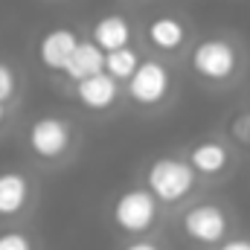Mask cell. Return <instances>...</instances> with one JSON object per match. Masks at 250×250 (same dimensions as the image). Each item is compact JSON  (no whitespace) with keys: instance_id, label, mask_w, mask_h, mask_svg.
Masks as SVG:
<instances>
[{"instance_id":"obj_1","label":"cell","mask_w":250,"mask_h":250,"mask_svg":"<svg viewBox=\"0 0 250 250\" xmlns=\"http://www.w3.org/2000/svg\"><path fill=\"white\" fill-rule=\"evenodd\" d=\"M148 192L163 204H178L195 187V169L181 157H157L146 175Z\"/></svg>"},{"instance_id":"obj_2","label":"cell","mask_w":250,"mask_h":250,"mask_svg":"<svg viewBox=\"0 0 250 250\" xmlns=\"http://www.w3.org/2000/svg\"><path fill=\"white\" fill-rule=\"evenodd\" d=\"M189 64L201 79L224 82L239 70V53L224 38H204L201 44H195V50L189 56Z\"/></svg>"},{"instance_id":"obj_3","label":"cell","mask_w":250,"mask_h":250,"mask_svg":"<svg viewBox=\"0 0 250 250\" xmlns=\"http://www.w3.org/2000/svg\"><path fill=\"white\" fill-rule=\"evenodd\" d=\"M114 221L125 233H146L157 221V198L148 189H128L114 204Z\"/></svg>"},{"instance_id":"obj_4","label":"cell","mask_w":250,"mask_h":250,"mask_svg":"<svg viewBox=\"0 0 250 250\" xmlns=\"http://www.w3.org/2000/svg\"><path fill=\"white\" fill-rule=\"evenodd\" d=\"M184 233L201 245L224 242L227 236V212L218 204H195L184 212Z\"/></svg>"},{"instance_id":"obj_5","label":"cell","mask_w":250,"mask_h":250,"mask_svg":"<svg viewBox=\"0 0 250 250\" xmlns=\"http://www.w3.org/2000/svg\"><path fill=\"white\" fill-rule=\"evenodd\" d=\"M70 125L64 123L62 117H41L29 125V134H26V143L29 148L44 157V160H56L62 157L64 151L70 148Z\"/></svg>"},{"instance_id":"obj_6","label":"cell","mask_w":250,"mask_h":250,"mask_svg":"<svg viewBox=\"0 0 250 250\" xmlns=\"http://www.w3.org/2000/svg\"><path fill=\"white\" fill-rule=\"evenodd\" d=\"M169 87H172V76H169L166 64H160V62H140L137 73L128 79V93L140 105L163 102Z\"/></svg>"},{"instance_id":"obj_7","label":"cell","mask_w":250,"mask_h":250,"mask_svg":"<svg viewBox=\"0 0 250 250\" xmlns=\"http://www.w3.org/2000/svg\"><path fill=\"white\" fill-rule=\"evenodd\" d=\"M79 47V38H76V32L70 29V26H59V29H50L44 38H41V44H38V59L41 64L47 67V70H62L67 67L70 62V56H73V50Z\"/></svg>"},{"instance_id":"obj_8","label":"cell","mask_w":250,"mask_h":250,"mask_svg":"<svg viewBox=\"0 0 250 250\" xmlns=\"http://www.w3.org/2000/svg\"><path fill=\"white\" fill-rule=\"evenodd\" d=\"M76 96H79V102H82L84 108H90V111H105V108H111V105L117 102L120 84H117L108 73H99V76H90V79L79 82V84H76Z\"/></svg>"},{"instance_id":"obj_9","label":"cell","mask_w":250,"mask_h":250,"mask_svg":"<svg viewBox=\"0 0 250 250\" xmlns=\"http://www.w3.org/2000/svg\"><path fill=\"white\" fill-rule=\"evenodd\" d=\"M99 73H105V53L93 41H79V47L73 50L70 62L64 67V76L79 84V82H84L90 76H99Z\"/></svg>"},{"instance_id":"obj_10","label":"cell","mask_w":250,"mask_h":250,"mask_svg":"<svg viewBox=\"0 0 250 250\" xmlns=\"http://www.w3.org/2000/svg\"><path fill=\"white\" fill-rule=\"evenodd\" d=\"M128 41H131V23L123 15H105L93 23V44L102 53L123 50V47H128Z\"/></svg>"},{"instance_id":"obj_11","label":"cell","mask_w":250,"mask_h":250,"mask_svg":"<svg viewBox=\"0 0 250 250\" xmlns=\"http://www.w3.org/2000/svg\"><path fill=\"white\" fill-rule=\"evenodd\" d=\"M146 35H148V41H151L157 50L175 53V50H181L184 41H187V26H184L175 15H157V18L146 26Z\"/></svg>"},{"instance_id":"obj_12","label":"cell","mask_w":250,"mask_h":250,"mask_svg":"<svg viewBox=\"0 0 250 250\" xmlns=\"http://www.w3.org/2000/svg\"><path fill=\"white\" fill-rule=\"evenodd\" d=\"M227 163H230V151L218 140H204L189 151V166L195 169V175L198 172L201 175H218L227 169Z\"/></svg>"},{"instance_id":"obj_13","label":"cell","mask_w":250,"mask_h":250,"mask_svg":"<svg viewBox=\"0 0 250 250\" xmlns=\"http://www.w3.org/2000/svg\"><path fill=\"white\" fill-rule=\"evenodd\" d=\"M29 201V181L21 172L0 175V215H18Z\"/></svg>"},{"instance_id":"obj_14","label":"cell","mask_w":250,"mask_h":250,"mask_svg":"<svg viewBox=\"0 0 250 250\" xmlns=\"http://www.w3.org/2000/svg\"><path fill=\"white\" fill-rule=\"evenodd\" d=\"M137 67H140V56H137V50H131V47L105 53V73H108L114 82H120V79L128 82V79L137 73Z\"/></svg>"},{"instance_id":"obj_15","label":"cell","mask_w":250,"mask_h":250,"mask_svg":"<svg viewBox=\"0 0 250 250\" xmlns=\"http://www.w3.org/2000/svg\"><path fill=\"white\" fill-rule=\"evenodd\" d=\"M0 250H32V242L21 230H6L0 233Z\"/></svg>"},{"instance_id":"obj_16","label":"cell","mask_w":250,"mask_h":250,"mask_svg":"<svg viewBox=\"0 0 250 250\" xmlns=\"http://www.w3.org/2000/svg\"><path fill=\"white\" fill-rule=\"evenodd\" d=\"M12 93H15V73H12L9 64L0 62V105H3Z\"/></svg>"},{"instance_id":"obj_17","label":"cell","mask_w":250,"mask_h":250,"mask_svg":"<svg viewBox=\"0 0 250 250\" xmlns=\"http://www.w3.org/2000/svg\"><path fill=\"white\" fill-rule=\"evenodd\" d=\"M218 250H250V239H230V242H221Z\"/></svg>"},{"instance_id":"obj_18","label":"cell","mask_w":250,"mask_h":250,"mask_svg":"<svg viewBox=\"0 0 250 250\" xmlns=\"http://www.w3.org/2000/svg\"><path fill=\"white\" fill-rule=\"evenodd\" d=\"M125 250H160L154 242H131Z\"/></svg>"},{"instance_id":"obj_19","label":"cell","mask_w":250,"mask_h":250,"mask_svg":"<svg viewBox=\"0 0 250 250\" xmlns=\"http://www.w3.org/2000/svg\"><path fill=\"white\" fill-rule=\"evenodd\" d=\"M0 123H3V105H0Z\"/></svg>"}]
</instances>
